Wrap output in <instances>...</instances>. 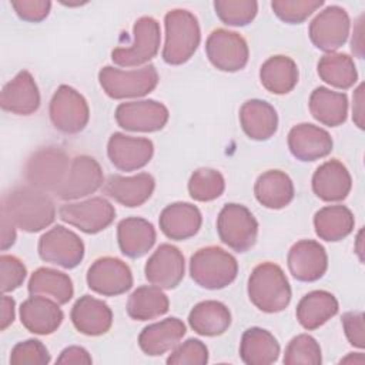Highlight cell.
Segmentation results:
<instances>
[{"mask_svg":"<svg viewBox=\"0 0 365 365\" xmlns=\"http://www.w3.org/2000/svg\"><path fill=\"white\" fill-rule=\"evenodd\" d=\"M1 212L26 232H38L56 220V205L50 194L29 184L14 187L3 195Z\"/></svg>","mask_w":365,"mask_h":365,"instance_id":"1","label":"cell"},{"mask_svg":"<svg viewBox=\"0 0 365 365\" xmlns=\"http://www.w3.org/2000/svg\"><path fill=\"white\" fill-rule=\"evenodd\" d=\"M250 301L262 312L285 309L291 301V287L282 268L274 262L257 265L248 278Z\"/></svg>","mask_w":365,"mask_h":365,"instance_id":"2","label":"cell"},{"mask_svg":"<svg viewBox=\"0 0 365 365\" xmlns=\"http://www.w3.org/2000/svg\"><path fill=\"white\" fill-rule=\"evenodd\" d=\"M165 43L163 58L167 64L180 66L188 61L197 51L201 31L197 17L184 9L170 10L164 17Z\"/></svg>","mask_w":365,"mask_h":365,"instance_id":"3","label":"cell"},{"mask_svg":"<svg viewBox=\"0 0 365 365\" xmlns=\"http://www.w3.org/2000/svg\"><path fill=\"white\" fill-rule=\"evenodd\" d=\"M238 274V262L234 255L217 245L200 248L191 255L190 275L192 281L205 289L228 287Z\"/></svg>","mask_w":365,"mask_h":365,"instance_id":"4","label":"cell"},{"mask_svg":"<svg viewBox=\"0 0 365 365\" xmlns=\"http://www.w3.org/2000/svg\"><path fill=\"white\" fill-rule=\"evenodd\" d=\"M71 158L60 145L40 147L24 164V178L29 185L54 194L63 184Z\"/></svg>","mask_w":365,"mask_h":365,"instance_id":"5","label":"cell"},{"mask_svg":"<svg viewBox=\"0 0 365 365\" xmlns=\"http://www.w3.org/2000/svg\"><path fill=\"white\" fill-rule=\"evenodd\" d=\"M158 80V73L153 64L133 70L106 66L98 71V83L103 91L114 100L144 97L157 87Z\"/></svg>","mask_w":365,"mask_h":365,"instance_id":"6","label":"cell"},{"mask_svg":"<svg viewBox=\"0 0 365 365\" xmlns=\"http://www.w3.org/2000/svg\"><path fill=\"white\" fill-rule=\"evenodd\" d=\"M217 232L231 250L245 252L257 241L258 222L245 205L230 202L222 207L217 217Z\"/></svg>","mask_w":365,"mask_h":365,"instance_id":"7","label":"cell"},{"mask_svg":"<svg viewBox=\"0 0 365 365\" xmlns=\"http://www.w3.org/2000/svg\"><path fill=\"white\" fill-rule=\"evenodd\" d=\"M134 41L128 47H117L111 51V60L120 67H144L153 60L161 43L160 24L150 16L140 17L133 27Z\"/></svg>","mask_w":365,"mask_h":365,"instance_id":"8","label":"cell"},{"mask_svg":"<svg viewBox=\"0 0 365 365\" xmlns=\"http://www.w3.org/2000/svg\"><path fill=\"white\" fill-rule=\"evenodd\" d=\"M51 124L64 134L83 131L90 120L87 100L73 87L61 84L53 94L48 106Z\"/></svg>","mask_w":365,"mask_h":365,"instance_id":"9","label":"cell"},{"mask_svg":"<svg viewBox=\"0 0 365 365\" xmlns=\"http://www.w3.org/2000/svg\"><path fill=\"white\" fill-rule=\"evenodd\" d=\"M38 255L43 261L71 269L84 258V242L71 230L56 225L38 240Z\"/></svg>","mask_w":365,"mask_h":365,"instance_id":"10","label":"cell"},{"mask_svg":"<svg viewBox=\"0 0 365 365\" xmlns=\"http://www.w3.org/2000/svg\"><path fill=\"white\" fill-rule=\"evenodd\" d=\"M205 53L211 64L221 71H238L248 63L250 50L245 38L227 29H215L205 41Z\"/></svg>","mask_w":365,"mask_h":365,"instance_id":"11","label":"cell"},{"mask_svg":"<svg viewBox=\"0 0 365 365\" xmlns=\"http://www.w3.org/2000/svg\"><path fill=\"white\" fill-rule=\"evenodd\" d=\"M103 184L104 175L98 161L81 154L71 158L67 175L54 195L63 201H74L94 194Z\"/></svg>","mask_w":365,"mask_h":365,"instance_id":"12","label":"cell"},{"mask_svg":"<svg viewBox=\"0 0 365 365\" xmlns=\"http://www.w3.org/2000/svg\"><path fill=\"white\" fill-rule=\"evenodd\" d=\"M58 217L86 234L106 230L115 218L114 205L103 197H93L80 202H67L58 208Z\"/></svg>","mask_w":365,"mask_h":365,"instance_id":"13","label":"cell"},{"mask_svg":"<svg viewBox=\"0 0 365 365\" xmlns=\"http://www.w3.org/2000/svg\"><path fill=\"white\" fill-rule=\"evenodd\" d=\"M349 27L351 21L345 9L328 6L314 17L308 34L317 48L325 53H335V50L345 44Z\"/></svg>","mask_w":365,"mask_h":365,"instance_id":"14","label":"cell"},{"mask_svg":"<svg viewBox=\"0 0 365 365\" xmlns=\"http://www.w3.org/2000/svg\"><path fill=\"white\" fill-rule=\"evenodd\" d=\"M114 117L117 124L127 131L154 133L164 128L170 113L160 101L138 100L118 104Z\"/></svg>","mask_w":365,"mask_h":365,"instance_id":"15","label":"cell"},{"mask_svg":"<svg viewBox=\"0 0 365 365\" xmlns=\"http://www.w3.org/2000/svg\"><path fill=\"white\" fill-rule=\"evenodd\" d=\"M87 285L100 295L115 297L127 292L133 287V274L123 259L101 257L90 265Z\"/></svg>","mask_w":365,"mask_h":365,"instance_id":"16","label":"cell"},{"mask_svg":"<svg viewBox=\"0 0 365 365\" xmlns=\"http://www.w3.org/2000/svg\"><path fill=\"white\" fill-rule=\"evenodd\" d=\"M184 272V255L171 244H161L151 254L144 267L145 279L161 289L175 288L182 281Z\"/></svg>","mask_w":365,"mask_h":365,"instance_id":"17","label":"cell"},{"mask_svg":"<svg viewBox=\"0 0 365 365\" xmlns=\"http://www.w3.org/2000/svg\"><path fill=\"white\" fill-rule=\"evenodd\" d=\"M154 154V144L144 137L114 133L108 138L107 155L120 171H135L145 167Z\"/></svg>","mask_w":365,"mask_h":365,"instance_id":"18","label":"cell"},{"mask_svg":"<svg viewBox=\"0 0 365 365\" xmlns=\"http://www.w3.org/2000/svg\"><path fill=\"white\" fill-rule=\"evenodd\" d=\"M287 262L288 269L295 279L314 282L322 278L327 272L328 255L319 242L314 240H301L289 248Z\"/></svg>","mask_w":365,"mask_h":365,"instance_id":"19","label":"cell"},{"mask_svg":"<svg viewBox=\"0 0 365 365\" xmlns=\"http://www.w3.org/2000/svg\"><path fill=\"white\" fill-rule=\"evenodd\" d=\"M288 148L299 161H315L327 157L332 151L331 134L314 124L302 123L294 125L288 133Z\"/></svg>","mask_w":365,"mask_h":365,"instance_id":"20","label":"cell"},{"mask_svg":"<svg viewBox=\"0 0 365 365\" xmlns=\"http://www.w3.org/2000/svg\"><path fill=\"white\" fill-rule=\"evenodd\" d=\"M60 304L44 295H31L20 305L21 325L36 335H50L64 319Z\"/></svg>","mask_w":365,"mask_h":365,"instance_id":"21","label":"cell"},{"mask_svg":"<svg viewBox=\"0 0 365 365\" xmlns=\"http://www.w3.org/2000/svg\"><path fill=\"white\" fill-rule=\"evenodd\" d=\"M4 111L16 115H30L40 107V91L33 76L23 70L4 84L0 96Z\"/></svg>","mask_w":365,"mask_h":365,"instance_id":"22","label":"cell"},{"mask_svg":"<svg viewBox=\"0 0 365 365\" xmlns=\"http://www.w3.org/2000/svg\"><path fill=\"white\" fill-rule=\"evenodd\" d=\"M70 318L74 328L87 336L104 335L113 325L111 308L104 301L88 294L76 301Z\"/></svg>","mask_w":365,"mask_h":365,"instance_id":"23","label":"cell"},{"mask_svg":"<svg viewBox=\"0 0 365 365\" xmlns=\"http://www.w3.org/2000/svg\"><path fill=\"white\" fill-rule=\"evenodd\" d=\"M155 180L148 173H140L131 177L113 174L104 181V192L124 207H140L154 192Z\"/></svg>","mask_w":365,"mask_h":365,"instance_id":"24","label":"cell"},{"mask_svg":"<svg viewBox=\"0 0 365 365\" xmlns=\"http://www.w3.org/2000/svg\"><path fill=\"white\" fill-rule=\"evenodd\" d=\"M352 180L348 168L338 160L322 163L312 175V191L327 202H338L348 197Z\"/></svg>","mask_w":365,"mask_h":365,"instance_id":"25","label":"cell"},{"mask_svg":"<svg viewBox=\"0 0 365 365\" xmlns=\"http://www.w3.org/2000/svg\"><path fill=\"white\" fill-rule=\"evenodd\" d=\"M163 234L175 241H184L194 237L202 224L200 210L190 202H173L167 205L158 218Z\"/></svg>","mask_w":365,"mask_h":365,"instance_id":"26","label":"cell"},{"mask_svg":"<svg viewBox=\"0 0 365 365\" xmlns=\"http://www.w3.org/2000/svg\"><path fill=\"white\" fill-rule=\"evenodd\" d=\"M242 131L255 141L269 140L278 128V114L274 106L264 100H248L240 108Z\"/></svg>","mask_w":365,"mask_h":365,"instance_id":"27","label":"cell"},{"mask_svg":"<svg viewBox=\"0 0 365 365\" xmlns=\"http://www.w3.org/2000/svg\"><path fill=\"white\" fill-rule=\"evenodd\" d=\"M157 238L154 225L141 217H128L117 225V241L120 251L128 258L145 255Z\"/></svg>","mask_w":365,"mask_h":365,"instance_id":"28","label":"cell"},{"mask_svg":"<svg viewBox=\"0 0 365 365\" xmlns=\"http://www.w3.org/2000/svg\"><path fill=\"white\" fill-rule=\"evenodd\" d=\"M181 319L171 317L145 327L138 335V345L148 356H158L173 349L185 335Z\"/></svg>","mask_w":365,"mask_h":365,"instance_id":"29","label":"cell"},{"mask_svg":"<svg viewBox=\"0 0 365 365\" xmlns=\"http://www.w3.org/2000/svg\"><path fill=\"white\" fill-rule=\"evenodd\" d=\"M254 194L261 205L269 210H281L294 200L295 190L288 174L281 170H268L257 178Z\"/></svg>","mask_w":365,"mask_h":365,"instance_id":"30","label":"cell"},{"mask_svg":"<svg viewBox=\"0 0 365 365\" xmlns=\"http://www.w3.org/2000/svg\"><path fill=\"white\" fill-rule=\"evenodd\" d=\"M339 309L336 298L324 289L305 294L297 305V319L307 331H314L336 315Z\"/></svg>","mask_w":365,"mask_h":365,"instance_id":"31","label":"cell"},{"mask_svg":"<svg viewBox=\"0 0 365 365\" xmlns=\"http://www.w3.org/2000/svg\"><path fill=\"white\" fill-rule=\"evenodd\" d=\"M279 344L267 329L248 328L240 342V356L247 365H269L279 356Z\"/></svg>","mask_w":365,"mask_h":365,"instance_id":"32","label":"cell"},{"mask_svg":"<svg viewBox=\"0 0 365 365\" xmlns=\"http://www.w3.org/2000/svg\"><path fill=\"white\" fill-rule=\"evenodd\" d=\"M188 324L198 335L218 336L230 328L231 312L227 305L220 301H202L190 311Z\"/></svg>","mask_w":365,"mask_h":365,"instance_id":"33","label":"cell"},{"mask_svg":"<svg viewBox=\"0 0 365 365\" xmlns=\"http://www.w3.org/2000/svg\"><path fill=\"white\" fill-rule=\"evenodd\" d=\"M299 71L297 63L288 56H272L265 60L259 68V81L262 87L272 94H287L298 83Z\"/></svg>","mask_w":365,"mask_h":365,"instance_id":"34","label":"cell"},{"mask_svg":"<svg viewBox=\"0 0 365 365\" xmlns=\"http://www.w3.org/2000/svg\"><path fill=\"white\" fill-rule=\"evenodd\" d=\"M309 111L324 125L338 127L348 115V97L345 93L327 87H317L309 96Z\"/></svg>","mask_w":365,"mask_h":365,"instance_id":"35","label":"cell"},{"mask_svg":"<svg viewBox=\"0 0 365 365\" xmlns=\"http://www.w3.org/2000/svg\"><path fill=\"white\" fill-rule=\"evenodd\" d=\"M355 225L352 211L345 205H327L314 215L317 235L329 242H336L348 237Z\"/></svg>","mask_w":365,"mask_h":365,"instance_id":"36","label":"cell"},{"mask_svg":"<svg viewBox=\"0 0 365 365\" xmlns=\"http://www.w3.org/2000/svg\"><path fill=\"white\" fill-rule=\"evenodd\" d=\"M27 289L30 295L50 297L60 305L67 304L74 294L71 278L61 271L47 267H41L31 274Z\"/></svg>","mask_w":365,"mask_h":365,"instance_id":"37","label":"cell"},{"mask_svg":"<svg viewBox=\"0 0 365 365\" xmlns=\"http://www.w3.org/2000/svg\"><path fill=\"white\" fill-rule=\"evenodd\" d=\"M170 308L168 297L155 285H143L131 292L127 301V314L135 321L155 319Z\"/></svg>","mask_w":365,"mask_h":365,"instance_id":"38","label":"cell"},{"mask_svg":"<svg viewBox=\"0 0 365 365\" xmlns=\"http://www.w3.org/2000/svg\"><path fill=\"white\" fill-rule=\"evenodd\" d=\"M317 68L319 78L335 88H351L358 80L355 63L345 53H327L319 58Z\"/></svg>","mask_w":365,"mask_h":365,"instance_id":"39","label":"cell"},{"mask_svg":"<svg viewBox=\"0 0 365 365\" xmlns=\"http://www.w3.org/2000/svg\"><path fill=\"white\" fill-rule=\"evenodd\" d=\"M225 190V181L220 171L214 168H198L188 180L190 197L195 201L207 202L217 200Z\"/></svg>","mask_w":365,"mask_h":365,"instance_id":"40","label":"cell"},{"mask_svg":"<svg viewBox=\"0 0 365 365\" xmlns=\"http://www.w3.org/2000/svg\"><path fill=\"white\" fill-rule=\"evenodd\" d=\"M282 362L285 365H319L322 362L321 346L314 336L299 334L288 342Z\"/></svg>","mask_w":365,"mask_h":365,"instance_id":"41","label":"cell"},{"mask_svg":"<svg viewBox=\"0 0 365 365\" xmlns=\"http://www.w3.org/2000/svg\"><path fill=\"white\" fill-rule=\"evenodd\" d=\"M214 10L224 24L241 27L255 19L258 3L254 0H215Z\"/></svg>","mask_w":365,"mask_h":365,"instance_id":"42","label":"cell"},{"mask_svg":"<svg viewBox=\"0 0 365 365\" xmlns=\"http://www.w3.org/2000/svg\"><path fill=\"white\" fill-rule=\"evenodd\" d=\"M324 4L322 0H274L271 7L278 19L289 24L305 21Z\"/></svg>","mask_w":365,"mask_h":365,"instance_id":"43","label":"cell"},{"mask_svg":"<svg viewBox=\"0 0 365 365\" xmlns=\"http://www.w3.org/2000/svg\"><path fill=\"white\" fill-rule=\"evenodd\" d=\"M51 356L46 345L38 339H27L13 346L10 365H47Z\"/></svg>","mask_w":365,"mask_h":365,"instance_id":"44","label":"cell"},{"mask_svg":"<svg viewBox=\"0 0 365 365\" xmlns=\"http://www.w3.org/2000/svg\"><path fill=\"white\" fill-rule=\"evenodd\" d=\"M208 362V348L200 339L190 338L177 344L167 358L168 365H205Z\"/></svg>","mask_w":365,"mask_h":365,"instance_id":"45","label":"cell"},{"mask_svg":"<svg viewBox=\"0 0 365 365\" xmlns=\"http://www.w3.org/2000/svg\"><path fill=\"white\" fill-rule=\"evenodd\" d=\"M0 272H1V282L0 288L3 294L11 292L23 285L27 269L26 265L14 255L3 254L0 257Z\"/></svg>","mask_w":365,"mask_h":365,"instance_id":"46","label":"cell"},{"mask_svg":"<svg viewBox=\"0 0 365 365\" xmlns=\"http://www.w3.org/2000/svg\"><path fill=\"white\" fill-rule=\"evenodd\" d=\"M11 7L16 14L30 23H38L44 20L51 9V1L48 0H14L11 1Z\"/></svg>","mask_w":365,"mask_h":365,"instance_id":"47","label":"cell"},{"mask_svg":"<svg viewBox=\"0 0 365 365\" xmlns=\"http://www.w3.org/2000/svg\"><path fill=\"white\" fill-rule=\"evenodd\" d=\"M342 327L348 342L359 349L365 348V331H364V312L351 311L342 315Z\"/></svg>","mask_w":365,"mask_h":365,"instance_id":"48","label":"cell"},{"mask_svg":"<svg viewBox=\"0 0 365 365\" xmlns=\"http://www.w3.org/2000/svg\"><path fill=\"white\" fill-rule=\"evenodd\" d=\"M57 364H91L93 359L88 354V351L83 346H77V345H71V346H67L61 351L60 356L57 358L56 361Z\"/></svg>","mask_w":365,"mask_h":365,"instance_id":"49","label":"cell"},{"mask_svg":"<svg viewBox=\"0 0 365 365\" xmlns=\"http://www.w3.org/2000/svg\"><path fill=\"white\" fill-rule=\"evenodd\" d=\"M352 120L362 130L364 128V83L354 91L352 98Z\"/></svg>","mask_w":365,"mask_h":365,"instance_id":"50","label":"cell"},{"mask_svg":"<svg viewBox=\"0 0 365 365\" xmlns=\"http://www.w3.org/2000/svg\"><path fill=\"white\" fill-rule=\"evenodd\" d=\"M14 308H16L14 299L11 297L3 294L1 295V319H0V322H1L0 329L1 331L7 329V327H10L13 324L14 317H16V312H14L16 309Z\"/></svg>","mask_w":365,"mask_h":365,"instance_id":"51","label":"cell"},{"mask_svg":"<svg viewBox=\"0 0 365 365\" xmlns=\"http://www.w3.org/2000/svg\"><path fill=\"white\" fill-rule=\"evenodd\" d=\"M16 225L11 220L1 212V250H9L16 241Z\"/></svg>","mask_w":365,"mask_h":365,"instance_id":"52","label":"cell"},{"mask_svg":"<svg viewBox=\"0 0 365 365\" xmlns=\"http://www.w3.org/2000/svg\"><path fill=\"white\" fill-rule=\"evenodd\" d=\"M364 17L361 16L356 21V27L354 29V36H352V40H351V48L352 51L359 57L362 58L364 57Z\"/></svg>","mask_w":365,"mask_h":365,"instance_id":"53","label":"cell"},{"mask_svg":"<svg viewBox=\"0 0 365 365\" xmlns=\"http://www.w3.org/2000/svg\"><path fill=\"white\" fill-rule=\"evenodd\" d=\"M341 364H364L365 362V359H364V355L361 354V352H356L355 355L354 354H349L346 358H342L341 361H339Z\"/></svg>","mask_w":365,"mask_h":365,"instance_id":"54","label":"cell"},{"mask_svg":"<svg viewBox=\"0 0 365 365\" xmlns=\"http://www.w3.org/2000/svg\"><path fill=\"white\" fill-rule=\"evenodd\" d=\"M362 234H364V231L361 230V231L358 232V237H356V248H355V251L358 252L361 261H362Z\"/></svg>","mask_w":365,"mask_h":365,"instance_id":"55","label":"cell"}]
</instances>
